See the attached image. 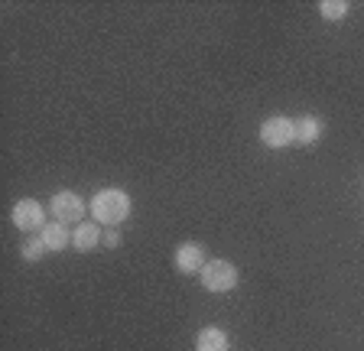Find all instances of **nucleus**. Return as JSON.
<instances>
[{
  "mask_svg": "<svg viewBox=\"0 0 364 351\" xmlns=\"http://www.w3.org/2000/svg\"><path fill=\"white\" fill-rule=\"evenodd\" d=\"M91 215H95V222L107 225V228H117L130 215V195L124 189H101L95 192V199H91Z\"/></svg>",
  "mask_w": 364,
  "mask_h": 351,
  "instance_id": "obj_1",
  "label": "nucleus"
},
{
  "mask_svg": "<svg viewBox=\"0 0 364 351\" xmlns=\"http://www.w3.org/2000/svg\"><path fill=\"white\" fill-rule=\"evenodd\" d=\"M202 286L208 293H231L237 286V267L231 260H208L198 274Z\"/></svg>",
  "mask_w": 364,
  "mask_h": 351,
  "instance_id": "obj_2",
  "label": "nucleus"
},
{
  "mask_svg": "<svg viewBox=\"0 0 364 351\" xmlns=\"http://www.w3.org/2000/svg\"><path fill=\"white\" fill-rule=\"evenodd\" d=\"M260 144L270 146V150H283V146L296 144V124L283 114L267 117L264 127H260Z\"/></svg>",
  "mask_w": 364,
  "mask_h": 351,
  "instance_id": "obj_3",
  "label": "nucleus"
},
{
  "mask_svg": "<svg viewBox=\"0 0 364 351\" xmlns=\"http://www.w3.org/2000/svg\"><path fill=\"white\" fill-rule=\"evenodd\" d=\"M53 215H55V222L62 225H82L85 222V202L82 195H75V192H55L53 195Z\"/></svg>",
  "mask_w": 364,
  "mask_h": 351,
  "instance_id": "obj_4",
  "label": "nucleus"
},
{
  "mask_svg": "<svg viewBox=\"0 0 364 351\" xmlns=\"http://www.w3.org/2000/svg\"><path fill=\"white\" fill-rule=\"evenodd\" d=\"M10 218H14V225L23 231V234H33V231L46 228V212H43V205H39L36 199L16 202L14 212H10Z\"/></svg>",
  "mask_w": 364,
  "mask_h": 351,
  "instance_id": "obj_5",
  "label": "nucleus"
},
{
  "mask_svg": "<svg viewBox=\"0 0 364 351\" xmlns=\"http://www.w3.org/2000/svg\"><path fill=\"white\" fill-rule=\"evenodd\" d=\"M205 264H208L205 260V247L198 241H182L176 247V270L179 274H202Z\"/></svg>",
  "mask_w": 364,
  "mask_h": 351,
  "instance_id": "obj_6",
  "label": "nucleus"
},
{
  "mask_svg": "<svg viewBox=\"0 0 364 351\" xmlns=\"http://www.w3.org/2000/svg\"><path fill=\"white\" fill-rule=\"evenodd\" d=\"M101 241H105V234H101V228L95 222H82L75 231H72V244H75V251H82V254L98 251Z\"/></svg>",
  "mask_w": 364,
  "mask_h": 351,
  "instance_id": "obj_7",
  "label": "nucleus"
},
{
  "mask_svg": "<svg viewBox=\"0 0 364 351\" xmlns=\"http://www.w3.org/2000/svg\"><path fill=\"white\" fill-rule=\"evenodd\" d=\"M296 144L299 146H309L316 144L318 137H322V117L316 114H303V117H296Z\"/></svg>",
  "mask_w": 364,
  "mask_h": 351,
  "instance_id": "obj_8",
  "label": "nucleus"
},
{
  "mask_svg": "<svg viewBox=\"0 0 364 351\" xmlns=\"http://www.w3.org/2000/svg\"><path fill=\"white\" fill-rule=\"evenodd\" d=\"M39 237L46 241L49 251H65V247L72 244V231H68V225H62V222H49L43 231H39Z\"/></svg>",
  "mask_w": 364,
  "mask_h": 351,
  "instance_id": "obj_9",
  "label": "nucleus"
},
{
  "mask_svg": "<svg viewBox=\"0 0 364 351\" xmlns=\"http://www.w3.org/2000/svg\"><path fill=\"white\" fill-rule=\"evenodd\" d=\"M228 332H221V328H215V325H208V328H202L196 335V351H228Z\"/></svg>",
  "mask_w": 364,
  "mask_h": 351,
  "instance_id": "obj_10",
  "label": "nucleus"
},
{
  "mask_svg": "<svg viewBox=\"0 0 364 351\" xmlns=\"http://www.w3.org/2000/svg\"><path fill=\"white\" fill-rule=\"evenodd\" d=\"M46 251H49V247H46V241H43V237H33V234L20 244V257H23V260H30V264L43 260V254H46Z\"/></svg>",
  "mask_w": 364,
  "mask_h": 351,
  "instance_id": "obj_11",
  "label": "nucleus"
},
{
  "mask_svg": "<svg viewBox=\"0 0 364 351\" xmlns=\"http://www.w3.org/2000/svg\"><path fill=\"white\" fill-rule=\"evenodd\" d=\"M318 14L326 16V20H345V16H348V4H345V0H322V4H318Z\"/></svg>",
  "mask_w": 364,
  "mask_h": 351,
  "instance_id": "obj_12",
  "label": "nucleus"
},
{
  "mask_svg": "<svg viewBox=\"0 0 364 351\" xmlns=\"http://www.w3.org/2000/svg\"><path fill=\"white\" fill-rule=\"evenodd\" d=\"M105 247H121V231H117V228H107L105 231Z\"/></svg>",
  "mask_w": 364,
  "mask_h": 351,
  "instance_id": "obj_13",
  "label": "nucleus"
}]
</instances>
